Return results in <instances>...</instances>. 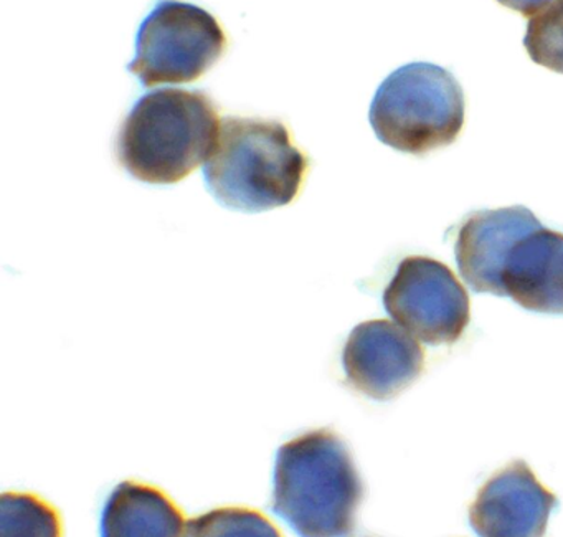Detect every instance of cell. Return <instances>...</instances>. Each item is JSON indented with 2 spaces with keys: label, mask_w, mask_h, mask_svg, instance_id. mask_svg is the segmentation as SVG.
Masks as SVG:
<instances>
[{
  "label": "cell",
  "mask_w": 563,
  "mask_h": 537,
  "mask_svg": "<svg viewBox=\"0 0 563 537\" xmlns=\"http://www.w3.org/2000/svg\"><path fill=\"white\" fill-rule=\"evenodd\" d=\"M362 496L351 451L334 431L299 435L276 453L273 511L299 537H347Z\"/></svg>",
  "instance_id": "6da1fadb"
},
{
  "label": "cell",
  "mask_w": 563,
  "mask_h": 537,
  "mask_svg": "<svg viewBox=\"0 0 563 537\" xmlns=\"http://www.w3.org/2000/svg\"><path fill=\"white\" fill-rule=\"evenodd\" d=\"M220 123L216 105L203 91H153L141 97L124 120L118 160L141 183H180L207 163Z\"/></svg>",
  "instance_id": "7a4b0ae2"
},
{
  "label": "cell",
  "mask_w": 563,
  "mask_h": 537,
  "mask_svg": "<svg viewBox=\"0 0 563 537\" xmlns=\"http://www.w3.org/2000/svg\"><path fill=\"white\" fill-rule=\"evenodd\" d=\"M308 157L279 121L223 118L216 147L203 164V180L227 209L265 212L298 197Z\"/></svg>",
  "instance_id": "3957f363"
},
{
  "label": "cell",
  "mask_w": 563,
  "mask_h": 537,
  "mask_svg": "<svg viewBox=\"0 0 563 537\" xmlns=\"http://www.w3.org/2000/svg\"><path fill=\"white\" fill-rule=\"evenodd\" d=\"M464 108L463 88L451 72L415 62L382 81L368 121L380 143L423 156L457 140L464 127Z\"/></svg>",
  "instance_id": "277c9868"
},
{
  "label": "cell",
  "mask_w": 563,
  "mask_h": 537,
  "mask_svg": "<svg viewBox=\"0 0 563 537\" xmlns=\"http://www.w3.org/2000/svg\"><path fill=\"white\" fill-rule=\"evenodd\" d=\"M225 47V32L212 14L189 2L161 0L137 31L128 72L146 88L192 84L220 61Z\"/></svg>",
  "instance_id": "5b68a950"
},
{
  "label": "cell",
  "mask_w": 563,
  "mask_h": 537,
  "mask_svg": "<svg viewBox=\"0 0 563 537\" xmlns=\"http://www.w3.org/2000/svg\"><path fill=\"white\" fill-rule=\"evenodd\" d=\"M385 311L428 346L454 344L471 321V303L450 266L407 256L384 292Z\"/></svg>",
  "instance_id": "8992f818"
},
{
  "label": "cell",
  "mask_w": 563,
  "mask_h": 537,
  "mask_svg": "<svg viewBox=\"0 0 563 537\" xmlns=\"http://www.w3.org/2000/svg\"><path fill=\"white\" fill-rule=\"evenodd\" d=\"M342 368L355 391L375 401H390L420 377L424 352L401 326L374 319L352 329Z\"/></svg>",
  "instance_id": "52a82bcc"
},
{
  "label": "cell",
  "mask_w": 563,
  "mask_h": 537,
  "mask_svg": "<svg viewBox=\"0 0 563 537\" xmlns=\"http://www.w3.org/2000/svg\"><path fill=\"white\" fill-rule=\"evenodd\" d=\"M556 497L526 461H512L486 481L470 507L477 537H543Z\"/></svg>",
  "instance_id": "ba28073f"
},
{
  "label": "cell",
  "mask_w": 563,
  "mask_h": 537,
  "mask_svg": "<svg viewBox=\"0 0 563 537\" xmlns=\"http://www.w3.org/2000/svg\"><path fill=\"white\" fill-rule=\"evenodd\" d=\"M540 227L539 219L522 206L471 213L454 243L463 282L474 293L504 296L503 273L510 250Z\"/></svg>",
  "instance_id": "9c48e42d"
},
{
  "label": "cell",
  "mask_w": 563,
  "mask_h": 537,
  "mask_svg": "<svg viewBox=\"0 0 563 537\" xmlns=\"http://www.w3.org/2000/svg\"><path fill=\"white\" fill-rule=\"evenodd\" d=\"M504 296L527 311L563 315V233L533 230L510 250Z\"/></svg>",
  "instance_id": "30bf717a"
},
{
  "label": "cell",
  "mask_w": 563,
  "mask_h": 537,
  "mask_svg": "<svg viewBox=\"0 0 563 537\" xmlns=\"http://www.w3.org/2000/svg\"><path fill=\"white\" fill-rule=\"evenodd\" d=\"M101 537H186V519L163 491L124 481L104 504Z\"/></svg>",
  "instance_id": "8fae6325"
},
{
  "label": "cell",
  "mask_w": 563,
  "mask_h": 537,
  "mask_svg": "<svg viewBox=\"0 0 563 537\" xmlns=\"http://www.w3.org/2000/svg\"><path fill=\"white\" fill-rule=\"evenodd\" d=\"M2 537H62V519L52 504L34 494L5 493L0 500Z\"/></svg>",
  "instance_id": "7c38bea8"
},
{
  "label": "cell",
  "mask_w": 563,
  "mask_h": 537,
  "mask_svg": "<svg viewBox=\"0 0 563 537\" xmlns=\"http://www.w3.org/2000/svg\"><path fill=\"white\" fill-rule=\"evenodd\" d=\"M189 537H283L268 517L246 507H219L189 524Z\"/></svg>",
  "instance_id": "4fadbf2b"
},
{
  "label": "cell",
  "mask_w": 563,
  "mask_h": 537,
  "mask_svg": "<svg viewBox=\"0 0 563 537\" xmlns=\"http://www.w3.org/2000/svg\"><path fill=\"white\" fill-rule=\"evenodd\" d=\"M523 47L533 64L563 75V0H553L530 19Z\"/></svg>",
  "instance_id": "5bb4252c"
},
{
  "label": "cell",
  "mask_w": 563,
  "mask_h": 537,
  "mask_svg": "<svg viewBox=\"0 0 563 537\" xmlns=\"http://www.w3.org/2000/svg\"><path fill=\"white\" fill-rule=\"evenodd\" d=\"M504 8L519 12L523 18H533L547 8L553 0H497Z\"/></svg>",
  "instance_id": "9a60e30c"
}]
</instances>
